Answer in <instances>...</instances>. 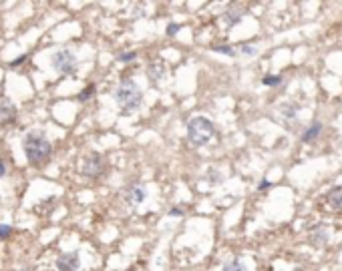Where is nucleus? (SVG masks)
Segmentation results:
<instances>
[{"instance_id":"25","label":"nucleus","mask_w":342,"mask_h":271,"mask_svg":"<svg viewBox=\"0 0 342 271\" xmlns=\"http://www.w3.org/2000/svg\"><path fill=\"white\" fill-rule=\"evenodd\" d=\"M270 187H272V183H270V181H266V179H264V181H262V183H260V187H258V189H260V191H264V189H270Z\"/></svg>"},{"instance_id":"4","label":"nucleus","mask_w":342,"mask_h":271,"mask_svg":"<svg viewBox=\"0 0 342 271\" xmlns=\"http://www.w3.org/2000/svg\"><path fill=\"white\" fill-rule=\"evenodd\" d=\"M51 60H53V69H55L58 74H62V76H69V74H75V73H77L79 60H77V56H75L71 50H67V49L57 50V52L53 54Z\"/></svg>"},{"instance_id":"5","label":"nucleus","mask_w":342,"mask_h":271,"mask_svg":"<svg viewBox=\"0 0 342 271\" xmlns=\"http://www.w3.org/2000/svg\"><path fill=\"white\" fill-rule=\"evenodd\" d=\"M81 171L85 177H89V179H97L103 175L105 171V159L99 155V153H91L85 157L83 161V167H81Z\"/></svg>"},{"instance_id":"7","label":"nucleus","mask_w":342,"mask_h":271,"mask_svg":"<svg viewBox=\"0 0 342 271\" xmlns=\"http://www.w3.org/2000/svg\"><path fill=\"white\" fill-rule=\"evenodd\" d=\"M125 201L129 205H139L145 201V191L141 189L139 185H129L125 189Z\"/></svg>"},{"instance_id":"26","label":"nucleus","mask_w":342,"mask_h":271,"mask_svg":"<svg viewBox=\"0 0 342 271\" xmlns=\"http://www.w3.org/2000/svg\"><path fill=\"white\" fill-rule=\"evenodd\" d=\"M4 175H6V163L0 159V177H4Z\"/></svg>"},{"instance_id":"19","label":"nucleus","mask_w":342,"mask_h":271,"mask_svg":"<svg viewBox=\"0 0 342 271\" xmlns=\"http://www.w3.org/2000/svg\"><path fill=\"white\" fill-rule=\"evenodd\" d=\"M10 235H12V227L10 225H0V241L8 239Z\"/></svg>"},{"instance_id":"24","label":"nucleus","mask_w":342,"mask_h":271,"mask_svg":"<svg viewBox=\"0 0 342 271\" xmlns=\"http://www.w3.org/2000/svg\"><path fill=\"white\" fill-rule=\"evenodd\" d=\"M169 215H171V217H181V215H183V209H177V207H175V209L169 211Z\"/></svg>"},{"instance_id":"27","label":"nucleus","mask_w":342,"mask_h":271,"mask_svg":"<svg viewBox=\"0 0 342 271\" xmlns=\"http://www.w3.org/2000/svg\"><path fill=\"white\" fill-rule=\"evenodd\" d=\"M23 271H28V269H23Z\"/></svg>"},{"instance_id":"17","label":"nucleus","mask_w":342,"mask_h":271,"mask_svg":"<svg viewBox=\"0 0 342 271\" xmlns=\"http://www.w3.org/2000/svg\"><path fill=\"white\" fill-rule=\"evenodd\" d=\"M93 95H95V85H89L87 89H83V91L79 93V100L85 102V100H89Z\"/></svg>"},{"instance_id":"12","label":"nucleus","mask_w":342,"mask_h":271,"mask_svg":"<svg viewBox=\"0 0 342 271\" xmlns=\"http://www.w3.org/2000/svg\"><path fill=\"white\" fill-rule=\"evenodd\" d=\"M320 131H322V124H320L318 121H316V123H312L310 127H308V129L302 133V141H304V143H312V141H314V139L320 135Z\"/></svg>"},{"instance_id":"16","label":"nucleus","mask_w":342,"mask_h":271,"mask_svg":"<svg viewBox=\"0 0 342 271\" xmlns=\"http://www.w3.org/2000/svg\"><path fill=\"white\" fill-rule=\"evenodd\" d=\"M211 50L220 52V54H228V56H236V50H233L231 47H228V45H218V47H213Z\"/></svg>"},{"instance_id":"3","label":"nucleus","mask_w":342,"mask_h":271,"mask_svg":"<svg viewBox=\"0 0 342 271\" xmlns=\"http://www.w3.org/2000/svg\"><path fill=\"white\" fill-rule=\"evenodd\" d=\"M216 135V124L207 117H194L187 123V139L194 147H203Z\"/></svg>"},{"instance_id":"13","label":"nucleus","mask_w":342,"mask_h":271,"mask_svg":"<svg viewBox=\"0 0 342 271\" xmlns=\"http://www.w3.org/2000/svg\"><path fill=\"white\" fill-rule=\"evenodd\" d=\"M240 20H242V12H238V10H228V12L224 14V23H226L228 26L238 25Z\"/></svg>"},{"instance_id":"18","label":"nucleus","mask_w":342,"mask_h":271,"mask_svg":"<svg viewBox=\"0 0 342 271\" xmlns=\"http://www.w3.org/2000/svg\"><path fill=\"white\" fill-rule=\"evenodd\" d=\"M135 58H137V52H121V54L117 56L119 62H131V60H135Z\"/></svg>"},{"instance_id":"14","label":"nucleus","mask_w":342,"mask_h":271,"mask_svg":"<svg viewBox=\"0 0 342 271\" xmlns=\"http://www.w3.org/2000/svg\"><path fill=\"white\" fill-rule=\"evenodd\" d=\"M262 82L266 87H280L282 82H284V78L280 76V74H266L264 78H262Z\"/></svg>"},{"instance_id":"9","label":"nucleus","mask_w":342,"mask_h":271,"mask_svg":"<svg viewBox=\"0 0 342 271\" xmlns=\"http://www.w3.org/2000/svg\"><path fill=\"white\" fill-rule=\"evenodd\" d=\"M16 119V109L10 100L0 102V123H12Z\"/></svg>"},{"instance_id":"11","label":"nucleus","mask_w":342,"mask_h":271,"mask_svg":"<svg viewBox=\"0 0 342 271\" xmlns=\"http://www.w3.org/2000/svg\"><path fill=\"white\" fill-rule=\"evenodd\" d=\"M326 201H328V205L332 207L334 211H342V187H336V189H332L326 195Z\"/></svg>"},{"instance_id":"2","label":"nucleus","mask_w":342,"mask_h":271,"mask_svg":"<svg viewBox=\"0 0 342 271\" xmlns=\"http://www.w3.org/2000/svg\"><path fill=\"white\" fill-rule=\"evenodd\" d=\"M113 97H115V102L121 107V111L125 115L137 111L141 107V102H143V91L139 89L137 82L131 80V78H123L117 85Z\"/></svg>"},{"instance_id":"10","label":"nucleus","mask_w":342,"mask_h":271,"mask_svg":"<svg viewBox=\"0 0 342 271\" xmlns=\"http://www.w3.org/2000/svg\"><path fill=\"white\" fill-rule=\"evenodd\" d=\"M328 239V233H326V229L322 225H316L312 231H310V243L316 245V247H322Z\"/></svg>"},{"instance_id":"21","label":"nucleus","mask_w":342,"mask_h":271,"mask_svg":"<svg viewBox=\"0 0 342 271\" xmlns=\"http://www.w3.org/2000/svg\"><path fill=\"white\" fill-rule=\"evenodd\" d=\"M256 52H258V50H256V47H252V45H244L242 47V54H246V56H254Z\"/></svg>"},{"instance_id":"20","label":"nucleus","mask_w":342,"mask_h":271,"mask_svg":"<svg viewBox=\"0 0 342 271\" xmlns=\"http://www.w3.org/2000/svg\"><path fill=\"white\" fill-rule=\"evenodd\" d=\"M282 115L294 119V117H296V105H284V107H282Z\"/></svg>"},{"instance_id":"6","label":"nucleus","mask_w":342,"mask_h":271,"mask_svg":"<svg viewBox=\"0 0 342 271\" xmlns=\"http://www.w3.org/2000/svg\"><path fill=\"white\" fill-rule=\"evenodd\" d=\"M79 267V253L71 251V253H62L57 259V269L58 271H77Z\"/></svg>"},{"instance_id":"8","label":"nucleus","mask_w":342,"mask_h":271,"mask_svg":"<svg viewBox=\"0 0 342 271\" xmlns=\"http://www.w3.org/2000/svg\"><path fill=\"white\" fill-rule=\"evenodd\" d=\"M147 74H149V78H151L153 82H157V80L165 78V74H167V69H165V65H163V62L155 60V62H151V65L147 67Z\"/></svg>"},{"instance_id":"23","label":"nucleus","mask_w":342,"mask_h":271,"mask_svg":"<svg viewBox=\"0 0 342 271\" xmlns=\"http://www.w3.org/2000/svg\"><path fill=\"white\" fill-rule=\"evenodd\" d=\"M177 30H179V25H175V23L167 25V34H169V36H175V34H177Z\"/></svg>"},{"instance_id":"22","label":"nucleus","mask_w":342,"mask_h":271,"mask_svg":"<svg viewBox=\"0 0 342 271\" xmlns=\"http://www.w3.org/2000/svg\"><path fill=\"white\" fill-rule=\"evenodd\" d=\"M25 60H27V54H20L18 58H14V60L10 62V67H12V69H16V67H20V65H23Z\"/></svg>"},{"instance_id":"15","label":"nucleus","mask_w":342,"mask_h":271,"mask_svg":"<svg viewBox=\"0 0 342 271\" xmlns=\"http://www.w3.org/2000/svg\"><path fill=\"white\" fill-rule=\"evenodd\" d=\"M224 271H246V265L242 261H238V259H233V261L224 265Z\"/></svg>"},{"instance_id":"1","label":"nucleus","mask_w":342,"mask_h":271,"mask_svg":"<svg viewBox=\"0 0 342 271\" xmlns=\"http://www.w3.org/2000/svg\"><path fill=\"white\" fill-rule=\"evenodd\" d=\"M23 149H25V155H27L28 163L34 165V167H40L51 159L53 145H51V141L47 139L45 133L30 131L23 141Z\"/></svg>"}]
</instances>
